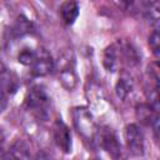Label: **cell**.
Instances as JSON below:
<instances>
[{"instance_id":"6da1fadb","label":"cell","mask_w":160,"mask_h":160,"mask_svg":"<svg viewBox=\"0 0 160 160\" xmlns=\"http://www.w3.org/2000/svg\"><path fill=\"white\" fill-rule=\"evenodd\" d=\"M50 96L42 89L41 86H34L26 98V104L28 108L31 110V112L40 118V119H46L49 115L50 110Z\"/></svg>"},{"instance_id":"7a4b0ae2","label":"cell","mask_w":160,"mask_h":160,"mask_svg":"<svg viewBox=\"0 0 160 160\" xmlns=\"http://www.w3.org/2000/svg\"><path fill=\"white\" fill-rule=\"evenodd\" d=\"M72 121L78 132L88 141H92L96 135V124L86 108H75L72 110Z\"/></svg>"},{"instance_id":"3957f363","label":"cell","mask_w":160,"mask_h":160,"mask_svg":"<svg viewBox=\"0 0 160 160\" xmlns=\"http://www.w3.org/2000/svg\"><path fill=\"white\" fill-rule=\"evenodd\" d=\"M124 139L129 152L132 156H142L145 150V140L141 129L136 124H128L124 130Z\"/></svg>"},{"instance_id":"277c9868","label":"cell","mask_w":160,"mask_h":160,"mask_svg":"<svg viewBox=\"0 0 160 160\" xmlns=\"http://www.w3.org/2000/svg\"><path fill=\"white\" fill-rule=\"evenodd\" d=\"M54 69V60L45 49L35 50L34 60L30 65L31 74L34 76H46Z\"/></svg>"},{"instance_id":"5b68a950","label":"cell","mask_w":160,"mask_h":160,"mask_svg":"<svg viewBox=\"0 0 160 160\" xmlns=\"http://www.w3.org/2000/svg\"><path fill=\"white\" fill-rule=\"evenodd\" d=\"M99 138H100L101 148L109 154V156L112 160H119L121 158L122 150H121V144L119 142V139H118L116 134L111 129L104 128L99 132Z\"/></svg>"},{"instance_id":"8992f818","label":"cell","mask_w":160,"mask_h":160,"mask_svg":"<svg viewBox=\"0 0 160 160\" xmlns=\"http://www.w3.org/2000/svg\"><path fill=\"white\" fill-rule=\"evenodd\" d=\"M52 138L56 144V146L65 154L71 152L72 149V140H71V132L68 125L62 120H56L52 125Z\"/></svg>"},{"instance_id":"52a82bcc","label":"cell","mask_w":160,"mask_h":160,"mask_svg":"<svg viewBox=\"0 0 160 160\" xmlns=\"http://www.w3.org/2000/svg\"><path fill=\"white\" fill-rule=\"evenodd\" d=\"M20 86V80L18 75L10 69L0 70V94L12 95L18 91Z\"/></svg>"},{"instance_id":"ba28073f","label":"cell","mask_w":160,"mask_h":160,"mask_svg":"<svg viewBox=\"0 0 160 160\" xmlns=\"http://www.w3.org/2000/svg\"><path fill=\"white\" fill-rule=\"evenodd\" d=\"M9 160H31L30 148L24 140L16 139L8 150Z\"/></svg>"},{"instance_id":"9c48e42d","label":"cell","mask_w":160,"mask_h":160,"mask_svg":"<svg viewBox=\"0 0 160 160\" xmlns=\"http://www.w3.org/2000/svg\"><path fill=\"white\" fill-rule=\"evenodd\" d=\"M60 16L66 25H72L79 16L80 6L76 1H64L60 5Z\"/></svg>"},{"instance_id":"30bf717a","label":"cell","mask_w":160,"mask_h":160,"mask_svg":"<svg viewBox=\"0 0 160 160\" xmlns=\"http://www.w3.org/2000/svg\"><path fill=\"white\" fill-rule=\"evenodd\" d=\"M102 65L109 72H114L118 70L119 65V54H118V48L112 44L105 48L102 52Z\"/></svg>"},{"instance_id":"8fae6325","label":"cell","mask_w":160,"mask_h":160,"mask_svg":"<svg viewBox=\"0 0 160 160\" xmlns=\"http://www.w3.org/2000/svg\"><path fill=\"white\" fill-rule=\"evenodd\" d=\"M131 89H132V82L129 76H121L115 85V92L118 98H120L121 100L126 99V96L131 92Z\"/></svg>"},{"instance_id":"7c38bea8","label":"cell","mask_w":160,"mask_h":160,"mask_svg":"<svg viewBox=\"0 0 160 160\" xmlns=\"http://www.w3.org/2000/svg\"><path fill=\"white\" fill-rule=\"evenodd\" d=\"M60 82L62 84V86L68 90H72L76 85V76L72 69H62L60 75H59Z\"/></svg>"},{"instance_id":"4fadbf2b","label":"cell","mask_w":160,"mask_h":160,"mask_svg":"<svg viewBox=\"0 0 160 160\" xmlns=\"http://www.w3.org/2000/svg\"><path fill=\"white\" fill-rule=\"evenodd\" d=\"M12 31H14V34H15L16 36H22V35L30 34V32L32 31V25H31V22H30L26 18L20 16V18L16 20Z\"/></svg>"},{"instance_id":"5bb4252c","label":"cell","mask_w":160,"mask_h":160,"mask_svg":"<svg viewBox=\"0 0 160 160\" xmlns=\"http://www.w3.org/2000/svg\"><path fill=\"white\" fill-rule=\"evenodd\" d=\"M151 110H154V109H152L150 105H146V104H141V105H139L138 109H136V114H138V118L140 119V121L146 122V124L150 125V121H151L154 114L158 112V111H155V112L152 114Z\"/></svg>"},{"instance_id":"9a60e30c","label":"cell","mask_w":160,"mask_h":160,"mask_svg":"<svg viewBox=\"0 0 160 160\" xmlns=\"http://www.w3.org/2000/svg\"><path fill=\"white\" fill-rule=\"evenodd\" d=\"M34 56H35V50L26 48V49H22V50L19 52L18 60H19L20 64L26 65V66H30L31 62H32V60H34Z\"/></svg>"},{"instance_id":"2e32d148","label":"cell","mask_w":160,"mask_h":160,"mask_svg":"<svg viewBox=\"0 0 160 160\" xmlns=\"http://www.w3.org/2000/svg\"><path fill=\"white\" fill-rule=\"evenodd\" d=\"M149 46L152 51V54L155 56H159L160 52V36H159V31L158 29L152 30V32L149 36Z\"/></svg>"},{"instance_id":"e0dca14e","label":"cell","mask_w":160,"mask_h":160,"mask_svg":"<svg viewBox=\"0 0 160 160\" xmlns=\"http://www.w3.org/2000/svg\"><path fill=\"white\" fill-rule=\"evenodd\" d=\"M35 160H54V158H52L49 152H46V151H44V150H40V151L36 154Z\"/></svg>"},{"instance_id":"ac0fdd59","label":"cell","mask_w":160,"mask_h":160,"mask_svg":"<svg viewBox=\"0 0 160 160\" xmlns=\"http://www.w3.org/2000/svg\"><path fill=\"white\" fill-rule=\"evenodd\" d=\"M6 106H8V100H6V98H5V95L0 94V114L4 112V110L6 109Z\"/></svg>"},{"instance_id":"d6986e66","label":"cell","mask_w":160,"mask_h":160,"mask_svg":"<svg viewBox=\"0 0 160 160\" xmlns=\"http://www.w3.org/2000/svg\"><path fill=\"white\" fill-rule=\"evenodd\" d=\"M0 160H9V156H8V151L4 150V148L0 145Z\"/></svg>"}]
</instances>
